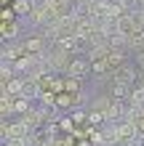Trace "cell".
<instances>
[{"label":"cell","mask_w":144,"mask_h":146,"mask_svg":"<svg viewBox=\"0 0 144 146\" xmlns=\"http://www.w3.org/2000/svg\"><path fill=\"white\" fill-rule=\"evenodd\" d=\"M46 61H48L54 74H67V66H70V61H72V53H67L62 45L54 42V45L46 50Z\"/></svg>","instance_id":"obj_1"},{"label":"cell","mask_w":144,"mask_h":146,"mask_svg":"<svg viewBox=\"0 0 144 146\" xmlns=\"http://www.w3.org/2000/svg\"><path fill=\"white\" fill-rule=\"evenodd\" d=\"M139 74H141V69L139 66H133L131 61H125L123 66H117V69L112 72V82H120V85H133L139 80Z\"/></svg>","instance_id":"obj_2"},{"label":"cell","mask_w":144,"mask_h":146,"mask_svg":"<svg viewBox=\"0 0 144 146\" xmlns=\"http://www.w3.org/2000/svg\"><path fill=\"white\" fill-rule=\"evenodd\" d=\"M21 42H24V53H32V56H43L46 50L51 48L43 32H40V35H27Z\"/></svg>","instance_id":"obj_3"},{"label":"cell","mask_w":144,"mask_h":146,"mask_svg":"<svg viewBox=\"0 0 144 146\" xmlns=\"http://www.w3.org/2000/svg\"><path fill=\"white\" fill-rule=\"evenodd\" d=\"M67 77H78V80L91 77V61H88V56H75L70 61V66H67Z\"/></svg>","instance_id":"obj_4"},{"label":"cell","mask_w":144,"mask_h":146,"mask_svg":"<svg viewBox=\"0 0 144 146\" xmlns=\"http://www.w3.org/2000/svg\"><path fill=\"white\" fill-rule=\"evenodd\" d=\"M24 56V42H3V50H0V58L3 61H16V58Z\"/></svg>","instance_id":"obj_5"},{"label":"cell","mask_w":144,"mask_h":146,"mask_svg":"<svg viewBox=\"0 0 144 146\" xmlns=\"http://www.w3.org/2000/svg\"><path fill=\"white\" fill-rule=\"evenodd\" d=\"M19 32H21V21L0 24V37H3V42H16L19 40Z\"/></svg>","instance_id":"obj_6"},{"label":"cell","mask_w":144,"mask_h":146,"mask_svg":"<svg viewBox=\"0 0 144 146\" xmlns=\"http://www.w3.org/2000/svg\"><path fill=\"white\" fill-rule=\"evenodd\" d=\"M24 88H27V77L16 74L13 80H8L3 85V93H11V96H24Z\"/></svg>","instance_id":"obj_7"},{"label":"cell","mask_w":144,"mask_h":146,"mask_svg":"<svg viewBox=\"0 0 144 146\" xmlns=\"http://www.w3.org/2000/svg\"><path fill=\"white\" fill-rule=\"evenodd\" d=\"M29 109H32V98H27V96H16V101H13V117H24Z\"/></svg>","instance_id":"obj_8"},{"label":"cell","mask_w":144,"mask_h":146,"mask_svg":"<svg viewBox=\"0 0 144 146\" xmlns=\"http://www.w3.org/2000/svg\"><path fill=\"white\" fill-rule=\"evenodd\" d=\"M64 90H67V93H83V80L64 74Z\"/></svg>","instance_id":"obj_9"},{"label":"cell","mask_w":144,"mask_h":146,"mask_svg":"<svg viewBox=\"0 0 144 146\" xmlns=\"http://www.w3.org/2000/svg\"><path fill=\"white\" fill-rule=\"evenodd\" d=\"M131 104H136V106H144V82L141 85H133L131 88Z\"/></svg>","instance_id":"obj_10"},{"label":"cell","mask_w":144,"mask_h":146,"mask_svg":"<svg viewBox=\"0 0 144 146\" xmlns=\"http://www.w3.org/2000/svg\"><path fill=\"white\" fill-rule=\"evenodd\" d=\"M59 130L62 133H75V119L72 117H59Z\"/></svg>","instance_id":"obj_11"},{"label":"cell","mask_w":144,"mask_h":146,"mask_svg":"<svg viewBox=\"0 0 144 146\" xmlns=\"http://www.w3.org/2000/svg\"><path fill=\"white\" fill-rule=\"evenodd\" d=\"M40 104L43 106H56V93L54 90H43L40 93Z\"/></svg>","instance_id":"obj_12"},{"label":"cell","mask_w":144,"mask_h":146,"mask_svg":"<svg viewBox=\"0 0 144 146\" xmlns=\"http://www.w3.org/2000/svg\"><path fill=\"white\" fill-rule=\"evenodd\" d=\"M16 16H19V13L13 11V5H11V8H8V5H3V13H0L3 24H8V21H16Z\"/></svg>","instance_id":"obj_13"},{"label":"cell","mask_w":144,"mask_h":146,"mask_svg":"<svg viewBox=\"0 0 144 146\" xmlns=\"http://www.w3.org/2000/svg\"><path fill=\"white\" fill-rule=\"evenodd\" d=\"M3 146H27V141H19V138H5Z\"/></svg>","instance_id":"obj_14"},{"label":"cell","mask_w":144,"mask_h":146,"mask_svg":"<svg viewBox=\"0 0 144 146\" xmlns=\"http://www.w3.org/2000/svg\"><path fill=\"white\" fill-rule=\"evenodd\" d=\"M139 80H141V82H144V69H141V74H139Z\"/></svg>","instance_id":"obj_15"},{"label":"cell","mask_w":144,"mask_h":146,"mask_svg":"<svg viewBox=\"0 0 144 146\" xmlns=\"http://www.w3.org/2000/svg\"><path fill=\"white\" fill-rule=\"evenodd\" d=\"M123 146H139V143H123Z\"/></svg>","instance_id":"obj_16"},{"label":"cell","mask_w":144,"mask_h":146,"mask_svg":"<svg viewBox=\"0 0 144 146\" xmlns=\"http://www.w3.org/2000/svg\"><path fill=\"white\" fill-rule=\"evenodd\" d=\"M5 3H11V0H3V5H5Z\"/></svg>","instance_id":"obj_17"}]
</instances>
